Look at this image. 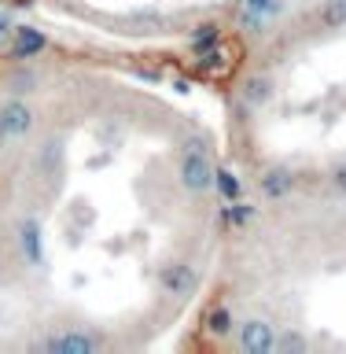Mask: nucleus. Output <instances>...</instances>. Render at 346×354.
Masks as SVG:
<instances>
[{
  "label": "nucleus",
  "mask_w": 346,
  "mask_h": 354,
  "mask_svg": "<svg viewBox=\"0 0 346 354\" xmlns=\"http://www.w3.org/2000/svg\"><path fill=\"white\" fill-rule=\"evenodd\" d=\"M173 174H177V185H181L188 196L214 192V162H210V151H181Z\"/></svg>",
  "instance_id": "obj_1"
},
{
  "label": "nucleus",
  "mask_w": 346,
  "mask_h": 354,
  "mask_svg": "<svg viewBox=\"0 0 346 354\" xmlns=\"http://www.w3.org/2000/svg\"><path fill=\"white\" fill-rule=\"evenodd\" d=\"M104 336L93 328H81V325H74V328H59V332H48L37 347L41 351H48V354H96V351H104Z\"/></svg>",
  "instance_id": "obj_2"
},
{
  "label": "nucleus",
  "mask_w": 346,
  "mask_h": 354,
  "mask_svg": "<svg viewBox=\"0 0 346 354\" xmlns=\"http://www.w3.org/2000/svg\"><path fill=\"white\" fill-rule=\"evenodd\" d=\"M0 129L8 140H30L37 133V111L26 96H11L0 104Z\"/></svg>",
  "instance_id": "obj_3"
},
{
  "label": "nucleus",
  "mask_w": 346,
  "mask_h": 354,
  "mask_svg": "<svg viewBox=\"0 0 346 354\" xmlns=\"http://www.w3.org/2000/svg\"><path fill=\"white\" fill-rule=\"evenodd\" d=\"M15 248H19V259L30 266V270H44V262H48V251H44V225L41 218H19L15 225Z\"/></svg>",
  "instance_id": "obj_4"
},
{
  "label": "nucleus",
  "mask_w": 346,
  "mask_h": 354,
  "mask_svg": "<svg viewBox=\"0 0 346 354\" xmlns=\"http://www.w3.org/2000/svg\"><path fill=\"white\" fill-rule=\"evenodd\" d=\"M236 343L243 354H276V325L269 317H243L236 325Z\"/></svg>",
  "instance_id": "obj_5"
},
{
  "label": "nucleus",
  "mask_w": 346,
  "mask_h": 354,
  "mask_svg": "<svg viewBox=\"0 0 346 354\" xmlns=\"http://www.w3.org/2000/svg\"><path fill=\"white\" fill-rule=\"evenodd\" d=\"M155 284H159V295H166V299H188L195 292V284H199V273H195L192 262L173 259V262H166L159 270Z\"/></svg>",
  "instance_id": "obj_6"
},
{
  "label": "nucleus",
  "mask_w": 346,
  "mask_h": 354,
  "mask_svg": "<svg viewBox=\"0 0 346 354\" xmlns=\"http://www.w3.org/2000/svg\"><path fill=\"white\" fill-rule=\"evenodd\" d=\"M295 188H298V177H295L291 166H284V162H273L258 174V192H262V199H269V203L287 199Z\"/></svg>",
  "instance_id": "obj_7"
},
{
  "label": "nucleus",
  "mask_w": 346,
  "mask_h": 354,
  "mask_svg": "<svg viewBox=\"0 0 346 354\" xmlns=\"http://www.w3.org/2000/svg\"><path fill=\"white\" fill-rule=\"evenodd\" d=\"M240 104L247 107V111H262V107H269L273 100H276V82L265 71H254V74H247L240 82Z\"/></svg>",
  "instance_id": "obj_8"
},
{
  "label": "nucleus",
  "mask_w": 346,
  "mask_h": 354,
  "mask_svg": "<svg viewBox=\"0 0 346 354\" xmlns=\"http://www.w3.org/2000/svg\"><path fill=\"white\" fill-rule=\"evenodd\" d=\"M48 48H52L48 33L37 30V26H15L11 30V44H8L11 59H37V55H44Z\"/></svg>",
  "instance_id": "obj_9"
},
{
  "label": "nucleus",
  "mask_w": 346,
  "mask_h": 354,
  "mask_svg": "<svg viewBox=\"0 0 346 354\" xmlns=\"http://www.w3.org/2000/svg\"><path fill=\"white\" fill-rule=\"evenodd\" d=\"M4 88L11 96H33L41 88V71L33 66V59H19V66H11V74L4 77Z\"/></svg>",
  "instance_id": "obj_10"
},
{
  "label": "nucleus",
  "mask_w": 346,
  "mask_h": 354,
  "mask_svg": "<svg viewBox=\"0 0 346 354\" xmlns=\"http://www.w3.org/2000/svg\"><path fill=\"white\" fill-rule=\"evenodd\" d=\"M221 37H225V30H221V22L218 19H203V22H195L192 33H188V44H192L195 52H210V48H218Z\"/></svg>",
  "instance_id": "obj_11"
},
{
  "label": "nucleus",
  "mask_w": 346,
  "mask_h": 354,
  "mask_svg": "<svg viewBox=\"0 0 346 354\" xmlns=\"http://www.w3.org/2000/svg\"><path fill=\"white\" fill-rule=\"evenodd\" d=\"M236 325H240V321H236V314H232V306H221L218 303V306L206 310V332L214 339H229L232 332H236Z\"/></svg>",
  "instance_id": "obj_12"
},
{
  "label": "nucleus",
  "mask_w": 346,
  "mask_h": 354,
  "mask_svg": "<svg viewBox=\"0 0 346 354\" xmlns=\"http://www.w3.org/2000/svg\"><path fill=\"white\" fill-rule=\"evenodd\" d=\"M214 192L225 203H236V199H243V177L229 166H214Z\"/></svg>",
  "instance_id": "obj_13"
},
{
  "label": "nucleus",
  "mask_w": 346,
  "mask_h": 354,
  "mask_svg": "<svg viewBox=\"0 0 346 354\" xmlns=\"http://www.w3.org/2000/svg\"><path fill=\"white\" fill-rule=\"evenodd\" d=\"M254 218H258V207L247 203V199H236V203L221 207V221H225L229 229H243V225H251Z\"/></svg>",
  "instance_id": "obj_14"
},
{
  "label": "nucleus",
  "mask_w": 346,
  "mask_h": 354,
  "mask_svg": "<svg viewBox=\"0 0 346 354\" xmlns=\"http://www.w3.org/2000/svg\"><path fill=\"white\" fill-rule=\"evenodd\" d=\"M317 22L325 30H343L346 26V0H325L317 8Z\"/></svg>",
  "instance_id": "obj_15"
},
{
  "label": "nucleus",
  "mask_w": 346,
  "mask_h": 354,
  "mask_svg": "<svg viewBox=\"0 0 346 354\" xmlns=\"http://www.w3.org/2000/svg\"><path fill=\"white\" fill-rule=\"evenodd\" d=\"M309 351V336L298 328H284L276 332V354H306Z\"/></svg>",
  "instance_id": "obj_16"
},
{
  "label": "nucleus",
  "mask_w": 346,
  "mask_h": 354,
  "mask_svg": "<svg viewBox=\"0 0 346 354\" xmlns=\"http://www.w3.org/2000/svg\"><path fill=\"white\" fill-rule=\"evenodd\" d=\"M240 11H258V15L276 19L284 11V0H240Z\"/></svg>",
  "instance_id": "obj_17"
},
{
  "label": "nucleus",
  "mask_w": 346,
  "mask_h": 354,
  "mask_svg": "<svg viewBox=\"0 0 346 354\" xmlns=\"http://www.w3.org/2000/svg\"><path fill=\"white\" fill-rule=\"evenodd\" d=\"M331 185H336V188H339V192L346 196V162H339V166H336V170H331Z\"/></svg>",
  "instance_id": "obj_18"
},
{
  "label": "nucleus",
  "mask_w": 346,
  "mask_h": 354,
  "mask_svg": "<svg viewBox=\"0 0 346 354\" xmlns=\"http://www.w3.org/2000/svg\"><path fill=\"white\" fill-rule=\"evenodd\" d=\"M11 30H15V22H11L8 11H0V37H11Z\"/></svg>",
  "instance_id": "obj_19"
},
{
  "label": "nucleus",
  "mask_w": 346,
  "mask_h": 354,
  "mask_svg": "<svg viewBox=\"0 0 346 354\" xmlns=\"http://www.w3.org/2000/svg\"><path fill=\"white\" fill-rule=\"evenodd\" d=\"M8 144H11V140L4 137V129H0V155H4V148H8Z\"/></svg>",
  "instance_id": "obj_20"
}]
</instances>
